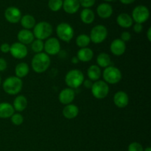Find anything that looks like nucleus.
I'll return each instance as SVG.
<instances>
[{"label":"nucleus","mask_w":151,"mask_h":151,"mask_svg":"<svg viewBox=\"0 0 151 151\" xmlns=\"http://www.w3.org/2000/svg\"><path fill=\"white\" fill-rule=\"evenodd\" d=\"M50 58L46 53H37L32 58L31 65L33 70L37 73H43L47 70L50 65Z\"/></svg>","instance_id":"f257e3e1"},{"label":"nucleus","mask_w":151,"mask_h":151,"mask_svg":"<svg viewBox=\"0 0 151 151\" xmlns=\"http://www.w3.org/2000/svg\"><path fill=\"white\" fill-rule=\"evenodd\" d=\"M23 83L21 78L16 76H12L7 78L3 83V89L7 94L10 95L17 94L22 91Z\"/></svg>","instance_id":"f03ea898"},{"label":"nucleus","mask_w":151,"mask_h":151,"mask_svg":"<svg viewBox=\"0 0 151 151\" xmlns=\"http://www.w3.org/2000/svg\"><path fill=\"white\" fill-rule=\"evenodd\" d=\"M84 81V75L79 69L70 70L65 77V82L70 88H77L81 86Z\"/></svg>","instance_id":"7ed1b4c3"},{"label":"nucleus","mask_w":151,"mask_h":151,"mask_svg":"<svg viewBox=\"0 0 151 151\" xmlns=\"http://www.w3.org/2000/svg\"><path fill=\"white\" fill-rule=\"evenodd\" d=\"M52 32V27L51 24L47 22H41L35 25L33 29L34 37L39 40L47 39L51 35Z\"/></svg>","instance_id":"20e7f679"},{"label":"nucleus","mask_w":151,"mask_h":151,"mask_svg":"<svg viewBox=\"0 0 151 151\" xmlns=\"http://www.w3.org/2000/svg\"><path fill=\"white\" fill-rule=\"evenodd\" d=\"M103 77L106 83L116 84L122 80V73L118 68L109 66L103 71Z\"/></svg>","instance_id":"39448f33"},{"label":"nucleus","mask_w":151,"mask_h":151,"mask_svg":"<svg viewBox=\"0 0 151 151\" xmlns=\"http://www.w3.org/2000/svg\"><path fill=\"white\" fill-rule=\"evenodd\" d=\"M56 32L58 38L65 42H69L74 36L73 28L71 25L65 22L60 23L58 25Z\"/></svg>","instance_id":"423d86ee"},{"label":"nucleus","mask_w":151,"mask_h":151,"mask_svg":"<svg viewBox=\"0 0 151 151\" xmlns=\"http://www.w3.org/2000/svg\"><path fill=\"white\" fill-rule=\"evenodd\" d=\"M91 88L93 96L99 100L105 98L109 92V85L103 81H96L92 84Z\"/></svg>","instance_id":"0eeeda50"},{"label":"nucleus","mask_w":151,"mask_h":151,"mask_svg":"<svg viewBox=\"0 0 151 151\" xmlns=\"http://www.w3.org/2000/svg\"><path fill=\"white\" fill-rule=\"evenodd\" d=\"M108 35V30L103 25H97L94 27L90 32V40L94 44L103 42Z\"/></svg>","instance_id":"6e6552de"},{"label":"nucleus","mask_w":151,"mask_h":151,"mask_svg":"<svg viewBox=\"0 0 151 151\" xmlns=\"http://www.w3.org/2000/svg\"><path fill=\"white\" fill-rule=\"evenodd\" d=\"M150 16L148 8L144 5L137 6L132 12L133 21L136 23L142 24L145 22Z\"/></svg>","instance_id":"1a4fd4ad"},{"label":"nucleus","mask_w":151,"mask_h":151,"mask_svg":"<svg viewBox=\"0 0 151 151\" xmlns=\"http://www.w3.org/2000/svg\"><path fill=\"white\" fill-rule=\"evenodd\" d=\"M44 50L47 55H57L60 50V42L56 38H48L44 45Z\"/></svg>","instance_id":"9d476101"},{"label":"nucleus","mask_w":151,"mask_h":151,"mask_svg":"<svg viewBox=\"0 0 151 151\" xmlns=\"http://www.w3.org/2000/svg\"><path fill=\"white\" fill-rule=\"evenodd\" d=\"M10 52L15 58L22 59L26 57L27 55V48L24 44L16 42L10 46Z\"/></svg>","instance_id":"9b49d317"},{"label":"nucleus","mask_w":151,"mask_h":151,"mask_svg":"<svg viewBox=\"0 0 151 151\" xmlns=\"http://www.w3.org/2000/svg\"><path fill=\"white\" fill-rule=\"evenodd\" d=\"M4 17L10 23L16 24L20 22L22 19V13L17 7H9L5 10Z\"/></svg>","instance_id":"f8f14e48"},{"label":"nucleus","mask_w":151,"mask_h":151,"mask_svg":"<svg viewBox=\"0 0 151 151\" xmlns=\"http://www.w3.org/2000/svg\"><path fill=\"white\" fill-rule=\"evenodd\" d=\"M111 52L114 55L120 56L125 53L126 50V45L124 41H122L120 38L114 40L111 42L110 46Z\"/></svg>","instance_id":"ddd939ff"},{"label":"nucleus","mask_w":151,"mask_h":151,"mask_svg":"<svg viewBox=\"0 0 151 151\" xmlns=\"http://www.w3.org/2000/svg\"><path fill=\"white\" fill-rule=\"evenodd\" d=\"M75 97V91L72 88H66L62 90L59 94V100L63 105H69L74 100Z\"/></svg>","instance_id":"4468645a"},{"label":"nucleus","mask_w":151,"mask_h":151,"mask_svg":"<svg viewBox=\"0 0 151 151\" xmlns=\"http://www.w3.org/2000/svg\"><path fill=\"white\" fill-rule=\"evenodd\" d=\"M114 103L115 106L118 108H125L126 107L129 103V97L128 94L125 91H119L116 92L114 96Z\"/></svg>","instance_id":"2eb2a0df"},{"label":"nucleus","mask_w":151,"mask_h":151,"mask_svg":"<svg viewBox=\"0 0 151 151\" xmlns=\"http://www.w3.org/2000/svg\"><path fill=\"white\" fill-rule=\"evenodd\" d=\"M17 38L19 41V43L25 45V44H32L35 37H34L33 33L29 29H24L19 31Z\"/></svg>","instance_id":"dca6fc26"},{"label":"nucleus","mask_w":151,"mask_h":151,"mask_svg":"<svg viewBox=\"0 0 151 151\" xmlns=\"http://www.w3.org/2000/svg\"><path fill=\"white\" fill-rule=\"evenodd\" d=\"M79 0H64L63 1V10L69 14L75 13L80 8Z\"/></svg>","instance_id":"f3484780"},{"label":"nucleus","mask_w":151,"mask_h":151,"mask_svg":"<svg viewBox=\"0 0 151 151\" xmlns=\"http://www.w3.org/2000/svg\"><path fill=\"white\" fill-rule=\"evenodd\" d=\"M97 13L102 19H108L113 13V8L108 3H102L97 7Z\"/></svg>","instance_id":"a211bd4d"},{"label":"nucleus","mask_w":151,"mask_h":151,"mask_svg":"<svg viewBox=\"0 0 151 151\" xmlns=\"http://www.w3.org/2000/svg\"><path fill=\"white\" fill-rule=\"evenodd\" d=\"M78 113H79V109L78 106L74 104L66 105L63 109V115L66 119H74L78 116Z\"/></svg>","instance_id":"6ab92c4d"},{"label":"nucleus","mask_w":151,"mask_h":151,"mask_svg":"<svg viewBox=\"0 0 151 151\" xmlns=\"http://www.w3.org/2000/svg\"><path fill=\"white\" fill-rule=\"evenodd\" d=\"M14 109L13 106L8 103H0V118L1 119H7L11 117L14 114Z\"/></svg>","instance_id":"aec40b11"},{"label":"nucleus","mask_w":151,"mask_h":151,"mask_svg":"<svg viewBox=\"0 0 151 151\" xmlns=\"http://www.w3.org/2000/svg\"><path fill=\"white\" fill-rule=\"evenodd\" d=\"M116 22H117V24L121 27L129 28L133 25L134 21H133L132 17L130 15H128V13H120L117 16Z\"/></svg>","instance_id":"412c9836"},{"label":"nucleus","mask_w":151,"mask_h":151,"mask_svg":"<svg viewBox=\"0 0 151 151\" xmlns=\"http://www.w3.org/2000/svg\"><path fill=\"white\" fill-rule=\"evenodd\" d=\"M94 56V52L92 50L88 47L81 48L78 52L77 58L79 60L82 62H88L92 59Z\"/></svg>","instance_id":"4be33fe9"},{"label":"nucleus","mask_w":151,"mask_h":151,"mask_svg":"<svg viewBox=\"0 0 151 151\" xmlns=\"http://www.w3.org/2000/svg\"><path fill=\"white\" fill-rule=\"evenodd\" d=\"M27 106V100L23 95H19L13 101V107L17 111H23Z\"/></svg>","instance_id":"5701e85b"},{"label":"nucleus","mask_w":151,"mask_h":151,"mask_svg":"<svg viewBox=\"0 0 151 151\" xmlns=\"http://www.w3.org/2000/svg\"><path fill=\"white\" fill-rule=\"evenodd\" d=\"M87 75L91 81H97L101 76V70L97 65H91L87 70Z\"/></svg>","instance_id":"b1692460"},{"label":"nucleus","mask_w":151,"mask_h":151,"mask_svg":"<svg viewBox=\"0 0 151 151\" xmlns=\"http://www.w3.org/2000/svg\"><path fill=\"white\" fill-rule=\"evenodd\" d=\"M94 13L91 9L85 8L81 11V19L83 23L89 24H91L94 20Z\"/></svg>","instance_id":"393cba45"},{"label":"nucleus","mask_w":151,"mask_h":151,"mask_svg":"<svg viewBox=\"0 0 151 151\" xmlns=\"http://www.w3.org/2000/svg\"><path fill=\"white\" fill-rule=\"evenodd\" d=\"M20 22L22 26L26 29H32V28H33L35 25V18L29 14L24 15V16H22Z\"/></svg>","instance_id":"a878e982"},{"label":"nucleus","mask_w":151,"mask_h":151,"mask_svg":"<svg viewBox=\"0 0 151 151\" xmlns=\"http://www.w3.org/2000/svg\"><path fill=\"white\" fill-rule=\"evenodd\" d=\"M29 66L26 63H20L17 64L15 69V72L17 78H24L29 73Z\"/></svg>","instance_id":"bb28decb"},{"label":"nucleus","mask_w":151,"mask_h":151,"mask_svg":"<svg viewBox=\"0 0 151 151\" xmlns=\"http://www.w3.org/2000/svg\"><path fill=\"white\" fill-rule=\"evenodd\" d=\"M97 63L98 66H100V67H108L111 64L110 56L106 52L100 53L97 58Z\"/></svg>","instance_id":"cd10ccee"},{"label":"nucleus","mask_w":151,"mask_h":151,"mask_svg":"<svg viewBox=\"0 0 151 151\" xmlns=\"http://www.w3.org/2000/svg\"><path fill=\"white\" fill-rule=\"evenodd\" d=\"M90 40L89 36H88L86 34H81L79 35L76 38V44L80 48H85L89 44Z\"/></svg>","instance_id":"c85d7f7f"},{"label":"nucleus","mask_w":151,"mask_h":151,"mask_svg":"<svg viewBox=\"0 0 151 151\" xmlns=\"http://www.w3.org/2000/svg\"><path fill=\"white\" fill-rule=\"evenodd\" d=\"M48 6L52 11H58L63 6V0H49Z\"/></svg>","instance_id":"c756f323"},{"label":"nucleus","mask_w":151,"mask_h":151,"mask_svg":"<svg viewBox=\"0 0 151 151\" xmlns=\"http://www.w3.org/2000/svg\"><path fill=\"white\" fill-rule=\"evenodd\" d=\"M44 43L43 42L42 40L36 39L34 40L32 42V46H31V48L33 50V52L36 53H40L43 51L44 50Z\"/></svg>","instance_id":"7c9ffc66"},{"label":"nucleus","mask_w":151,"mask_h":151,"mask_svg":"<svg viewBox=\"0 0 151 151\" xmlns=\"http://www.w3.org/2000/svg\"><path fill=\"white\" fill-rule=\"evenodd\" d=\"M11 122L15 125H20L23 123L24 117L20 114H13L11 116Z\"/></svg>","instance_id":"2f4dec72"},{"label":"nucleus","mask_w":151,"mask_h":151,"mask_svg":"<svg viewBox=\"0 0 151 151\" xmlns=\"http://www.w3.org/2000/svg\"><path fill=\"white\" fill-rule=\"evenodd\" d=\"M142 145L139 142H132L129 145L128 147V151H143Z\"/></svg>","instance_id":"473e14b6"},{"label":"nucleus","mask_w":151,"mask_h":151,"mask_svg":"<svg viewBox=\"0 0 151 151\" xmlns=\"http://www.w3.org/2000/svg\"><path fill=\"white\" fill-rule=\"evenodd\" d=\"M96 0H79V2L81 5L85 8H88L94 4Z\"/></svg>","instance_id":"72a5a7b5"},{"label":"nucleus","mask_w":151,"mask_h":151,"mask_svg":"<svg viewBox=\"0 0 151 151\" xmlns=\"http://www.w3.org/2000/svg\"><path fill=\"white\" fill-rule=\"evenodd\" d=\"M121 40L124 42H127L129 41L131 39V35L129 32H123L121 34Z\"/></svg>","instance_id":"f704fd0d"},{"label":"nucleus","mask_w":151,"mask_h":151,"mask_svg":"<svg viewBox=\"0 0 151 151\" xmlns=\"http://www.w3.org/2000/svg\"><path fill=\"white\" fill-rule=\"evenodd\" d=\"M10 44H7V43H4V44H1V47H0V50H1L3 53L9 52H10Z\"/></svg>","instance_id":"c9c22d12"},{"label":"nucleus","mask_w":151,"mask_h":151,"mask_svg":"<svg viewBox=\"0 0 151 151\" xmlns=\"http://www.w3.org/2000/svg\"><path fill=\"white\" fill-rule=\"evenodd\" d=\"M7 67V61L4 58H0V72H3L5 70Z\"/></svg>","instance_id":"e433bc0d"},{"label":"nucleus","mask_w":151,"mask_h":151,"mask_svg":"<svg viewBox=\"0 0 151 151\" xmlns=\"http://www.w3.org/2000/svg\"><path fill=\"white\" fill-rule=\"evenodd\" d=\"M143 29V26L142 24H139V23H136L134 25V30L137 33H139L142 31Z\"/></svg>","instance_id":"4c0bfd02"},{"label":"nucleus","mask_w":151,"mask_h":151,"mask_svg":"<svg viewBox=\"0 0 151 151\" xmlns=\"http://www.w3.org/2000/svg\"><path fill=\"white\" fill-rule=\"evenodd\" d=\"M83 85L86 88H91V86H92V81H90V80H86V81H83Z\"/></svg>","instance_id":"58836bf2"},{"label":"nucleus","mask_w":151,"mask_h":151,"mask_svg":"<svg viewBox=\"0 0 151 151\" xmlns=\"http://www.w3.org/2000/svg\"><path fill=\"white\" fill-rule=\"evenodd\" d=\"M122 4H131V3L134 2L135 0H119Z\"/></svg>","instance_id":"ea45409f"},{"label":"nucleus","mask_w":151,"mask_h":151,"mask_svg":"<svg viewBox=\"0 0 151 151\" xmlns=\"http://www.w3.org/2000/svg\"><path fill=\"white\" fill-rule=\"evenodd\" d=\"M147 39H148L149 41H151V28L150 27L147 30Z\"/></svg>","instance_id":"a19ab883"},{"label":"nucleus","mask_w":151,"mask_h":151,"mask_svg":"<svg viewBox=\"0 0 151 151\" xmlns=\"http://www.w3.org/2000/svg\"><path fill=\"white\" fill-rule=\"evenodd\" d=\"M72 62L73 63H78V62H79V60H78V58L73 57L72 58Z\"/></svg>","instance_id":"79ce46f5"},{"label":"nucleus","mask_w":151,"mask_h":151,"mask_svg":"<svg viewBox=\"0 0 151 151\" xmlns=\"http://www.w3.org/2000/svg\"><path fill=\"white\" fill-rule=\"evenodd\" d=\"M143 151H151V148L150 147H146V148Z\"/></svg>","instance_id":"37998d69"},{"label":"nucleus","mask_w":151,"mask_h":151,"mask_svg":"<svg viewBox=\"0 0 151 151\" xmlns=\"http://www.w3.org/2000/svg\"><path fill=\"white\" fill-rule=\"evenodd\" d=\"M104 1H114V0H104Z\"/></svg>","instance_id":"c03bdc74"},{"label":"nucleus","mask_w":151,"mask_h":151,"mask_svg":"<svg viewBox=\"0 0 151 151\" xmlns=\"http://www.w3.org/2000/svg\"><path fill=\"white\" fill-rule=\"evenodd\" d=\"M0 83H1V78H0Z\"/></svg>","instance_id":"a18cd8bd"}]
</instances>
